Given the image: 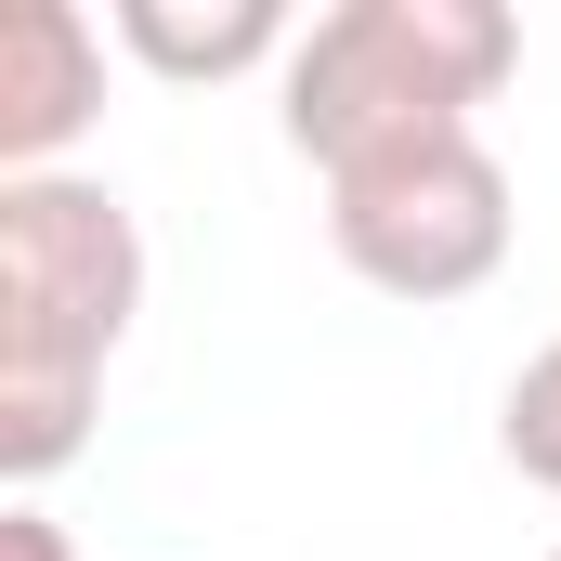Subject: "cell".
<instances>
[{"label":"cell","instance_id":"6da1fadb","mask_svg":"<svg viewBox=\"0 0 561 561\" xmlns=\"http://www.w3.org/2000/svg\"><path fill=\"white\" fill-rule=\"evenodd\" d=\"M131 313H144V222L118 183L92 170L0 183V483L13 496H39L92 444Z\"/></svg>","mask_w":561,"mask_h":561},{"label":"cell","instance_id":"7a4b0ae2","mask_svg":"<svg viewBox=\"0 0 561 561\" xmlns=\"http://www.w3.org/2000/svg\"><path fill=\"white\" fill-rule=\"evenodd\" d=\"M523 66V26L496 0H340L300 26L275 79V131L287 157H313V183L392 157V144L470 131Z\"/></svg>","mask_w":561,"mask_h":561},{"label":"cell","instance_id":"3957f363","mask_svg":"<svg viewBox=\"0 0 561 561\" xmlns=\"http://www.w3.org/2000/svg\"><path fill=\"white\" fill-rule=\"evenodd\" d=\"M510 236H523V209H510V170L483 131L392 144L327 183V249L379 300H470V287H496Z\"/></svg>","mask_w":561,"mask_h":561},{"label":"cell","instance_id":"277c9868","mask_svg":"<svg viewBox=\"0 0 561 561\" xmlns=\"http://www.w3.org/2000/svg\"><path fill=\"white\" fill-rule=\"evenodd\" d=\"M92 118H105V26L79 0H13L0 13V183L66 170Z\"/></svg>","mask_w":561,"mask_h":561},{"label":"cell","instance_id":"5b68a950","mask_svg":"<svg viewBox=\"0 0 561 561\" xmlns=\"http://www.w3.org/2000/svg\"><path fill=\"white\" fill-rule=\"evenodd\" d=\"M105 39L131 53V66H157V79H249V66H275L287 79V53H300V26H287V0H118L105 13Z\"/></svg>","mask_w":561,"mask_h":561},{"label":"cell","instance_id":"8992f818","mask_svg":"<svg viewBox=\"0 0 561 561\" xmlns=\"http://www.w3.org/2000/svg\"><path fill=\"white\" fill-rule=\"evenodd\" d=\"M496 457H510L536 496H561V340H536V353L510 366V392H496Z\"/></svg>","mask_w":561,"mask_h":561},{"label":"cell","instance_id":"52a82bcc","mask_svg":"<svg viewBox=\"0 0 561 561\" xmlns=\"http://www.w3.org/2000/svg\"><path fill=\"white\" fill-rule=\"evenodd\" d=\"M0 549L13 561H66V523H53L39 496H13V510H0Z\"/></svg>","mask_w":561,"mask_h":561},{"label":"cell","instance_id":"ba28073f","mask_svg":"<svg viewBox=\"0 0 561 561\" xmlns=\"http://www.w3.org/2000/svg\"><path fill=\"white\" fill-rule=\"evenodd\" d=\"M549 561H561V549H549Z\"/></svg>","mask_w":561,"mask_h":561}]
</instances>
